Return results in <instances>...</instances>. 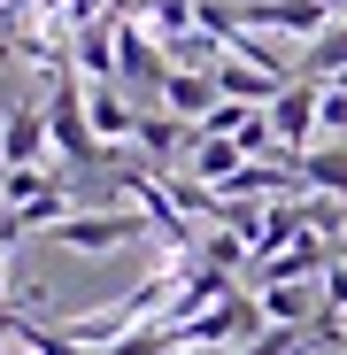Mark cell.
<instances>
[{
  "label": "cell",
  "mask_w": 347,
  "mask_h": 355,
  "mask_svg": "<svg viewBox=\"0 0 347 355\" xmlns=\"http://www.w3.org/2000/svg\"><path fill=\"white\" fill-rule=\"evenodd\" d=\"M46 132H54V147H62V162H70V170H100V162H108L100 132L85 124V85H78V78H54V101H46Z\"/></svg>",
  "instance_id": "1"
},
{
  "label": "cell",
  "mask_w": 347,
  "mask_h": 355,
  "mask_svg": "<svg viewBox=\"0 0 347 355\" xmlns=\"http://www.w3.org/2000/svg\"><path fill=\"white\" fill-rule=\"evenodd\" d=\"M147 216L139 209H78V216H62L46 232V240H62V248H78V255H116V248H132V240H147Z\"/></svg>",
  "instance_id": "2"
},
{
  "label": "cell",
  "mask_w": 347,
  "mask_h": 355,
  "mask_svg": "<svg viewBox=\"0 0 347 355\" xmlns=\"http://www.w3.org/2000/svg\"><path fill=\"white\" fill-rule=\"evenodd\" d=\"M108 8H116V0H108ZM116 85H132V93H162V85H170L162 39H154L139 16H124V8H116Z\"/></svg>",
  "instance_id": "3"
},
{
  "label": "cell",
  "mask_w": 347,
  "mask_h": 355,
  "mask_svg": "<svg viewBox=\"0 0 347 355\" xmlns=\"http://www.w3.org/2000/svg\"><path fill=\"white\" fill-rule=\"evenodd\" d=\"M231 24L240 31H285V39H317V31H332L339 16L324 8V0H231Z\"/></svg>",
  "instance_id": "4"
},
{
  "label": "cell",
  "mask_w": 347,
  "mask_h": 355,
  "mask_svg": "<svg viewBox=\"0 0 347 355\" xmlns=\"http://www.w3.org/2000/svg\"><path fill=\"white\" fill-rule=\"evenodd\" d=\"M317 116H324V85L317 78H294L278 101H270V132H278V147H285V162H301L309 155V139H317Z\"/></svg>",
  "instance_id": "5"
},
{
  "label": "cell",
  "mask_w": 347,
  "mask_h": 355,
  "mask_svg": "<svg viewBox=\"0 0 347 355\" xmlns=\"http://www.w3.org/2000/svg\"><path fill=\"white\" fill-rule=\"evenodd\" d=\"M46 108L39 101H8V124H0V170H39L46 155Z\"/></svg>",
  "instance_id": "6"
},
{
  "label": "cell",
  "mask_w": 347,
  "mask_h": 355,
  "mask_svg": "<svg viewBox=\"0 0 347 355\" xmlns=\"http://www.w3.org/2000/svg\"><path fill=\"white\" fill-rule=\"evenodd\" d=\"M85 124H93V132H100V147L116 155L124 139H139V108L116 93V85H85Z\"/></svg>",
  "instance_id": "7"
},
{
  "label": "cell",
  "mask_w": 347,
  "mask_h": 355,
  "mask_svg": "<svg viewBox=\"0 0 347 355\" xmlns=\"http://www.w3.org/2000/svg\"><path fill=\"white\" fill-rule=\"evenodd\" d=\"M285 85H294V78H270V70H255V62H231V54L216 62V93L240 101V108H270Z\"/></svg>",
  "instance_id": "8"
},
{
  "label": "cell",
  "mask_w": 347,
  "mask_h": 355,
  "mask_svg": "<svg viewBox=\"0 0 347 355\" xmlns=\"http://www.w3.org/2000/svg\"><path fill=\"white\" fill-rule=\"evenodd\" d=\"M70 54H78V70H85V85H116V8H108L100 24H85Z\"/></svg>",
  "instance_id": "9"
},
{
  "label": "cell",
  "mask_w": 347,
  "mask_h": 355,
  "mask_svg": "<svg viewBox=\"0 0 347 355\" xmlns=\"http://www.w3.org/2000/svg\"><path fill=\"white\" fill-rule=\"evenodd\" d=\"M216 78H201V70H170V85H162V108L170 116H193V124H208L216 116Z\"/></svg>",
  "instance_id": "10"
},
{
  "label": "cell",
  "mask_w": 347,
  "mask_h": 355,
  "mask_svg": "<svg viewBox=\"0 0 347 355\" xmlns=\"http://www.w3.org/2000/svg\"><path fill=\"white\" fill-rule=\"evenodd\" d=\"M317 309H324V302H317L309 286H263V317H270V324H285V332H309V324H317Z\"/></svg>",
  "instance_id": "11"
},
{
  "label": "cell",
  "mask_w": 347,
  "mask_h": 355,
  "mask_svg": "<svg viewBox=\"0 0 347 355\" xmlns=\"http://www.w3.org/2000/svg\"><path fill=\"white\" fill-rule=\"evenodd\" d=\"M301 78H317V85H339V78H347V24H332V31H317V39H309Z\"/></svg>",
  "instance_id": "12"
},
{
  "label": "cell",
  "mask_w": 347,
  "mask_h": 355,
  "mask_svg": "<svg viewBox=\"0 0 347 355\" xmlns=\"http://www.w3.org/2000/svg\"><path fill=\"white\" fill-rule=\"evenodd\" d=\"M301 186H317L324 201H339V193H347V147H339V139L301 155Z\"/></svg>",
  "instance_id": "13"
},
{
  "label": "cell",
  "mask_w": 347,
  "mask_h": 355,
  "mask_svg": "<svg viewBox=\"0 0 347 355\" xmlns=\"http://www.w3.org/2000/svg\"><path fill=\"white\" fill-rule=\"evenodd\" d=\"M139 147L147 155H178V147H193V124H178V116H139Z\"/></svg>",
  "instance_id": "14"
},
{
  "label": "cell",
  "mask_w": 347,
  "mask_h": 355,
  "mask_svg": "<svg viewBox=\"0 0 347 355\" xmlns=\"http://www.w3.org/2000/svg\"><path fill=\"white\" fill-rule=\"evenodd\" d=\"M201 263L231 278V270H240V263H247V248H240V232H208V240H201Z\"/></svg>",
  "instance_id": "15"
},
{
  "label": "cell",
  "mask_w": 347,
  "mask_h": 355,
  "mask_svg": "<svg viewBox=\"0 0 347 355\" xmlns=\"http://www.w3.org/2000/svg\"><path fill=\"white\" fill-rule=\"evenodd\" d=\"M108 355H170V324H139V332H124Z\"/></svg>",
  "instance_id": "16"
},
{
  "label": "cell",
  "mask_w": 347,
  "mask_h": 355,
  "mask_svg": "<svg viewBox=\"0 0 347 355\" xmlns=\"http://www.w3.org/2000/svg\"><path fill=\"white\" fill-rule=\"evenodd\" d=\"M294 209H301V224H309V232H347V209H339V201H324V193H317V201H294Z\"/></svg>",
  "instance_id": "17"
},
{
  "label": "cell",
  "mask_w": 347,
  "mask_h": 355,
  "mask_svg": "<svg viewBox=\"0 0 347 355\" xmlns=\"http://www.w3.org/2000/svg\"><path fill=\"white\" fill-rule=\"evenodd\" d=\"M0 355H31V347H16V340H0Z\"/></svg>",
  "instance_id": "18"
},
{
  "label": "cell",
  "mask_w": 347,
  "mask_h": 355,
  "mask_svg": "<svg viewBox=\"0 0 347 355\" xmlns=\"http://www.w3.org/2000/svg\"><path fill=\"white\" fill-rule=\"evenodd\" d=\"M324 8H332V16H347V0H324Z\"/></svg>",
  "instance_id": "19"
},
{
  "label": "cell",
  "mask_w": 347,
  "mask_h": 355,
  "mask_svg": "<svg viewBox=\"0 0 347 355\" xmlns=\"http://www.w3.org/2000/svg\"><path fill=\"white\" fill-rule=\"evenodd\" d=\"M339 255H347V240H339Z\"/></svg>",
  "instance_id": "20"
},
{
  "label": "cell",
  "mask_w": 347,
  "mask_h": 355,
  "mask_svg": "<svg viewBox=\"0 0 347 355\" xmlns=\"http://www.w3.org/2000/svg\"><path fill=\"white\" fill-rule=\"evenodd\" d=\"M339 24H347V16H339Z\"/></svg>",
  "instance_id": "21"
}]
</instances>
